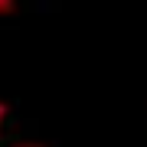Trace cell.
<instances>
[{"instance_id": "2", "label": "cell", "mask_w": 147, "mask_h": 147, "mask_svg": "<svg viewBox=\"0 0 147 147\" xmlns=\"http://www.w3.org/2000/svg\"><path fill=\"white\" fill-rule=\"evenodd\" d=\"M13 147H46V144H36V141H23V144H13Z\"/></svg>"}, {"instance_id": "1", "label": "cell", "mask_w": 147, "mask_h": 147, "mask_svg": "<svg viewBox=\"0 0 147 147\" xmlns=\"http://www.w3.org/2000/svg\"><path fill=\"white\" fill-rule=\"evenodd\" d=\"M13 10V0H0V13H10Z\"/></svg>"}, {"instance_id": "3", "label": "cell", "mask_w": 147, "mask_h": 147, "mask_svg": "<svg viewBox=\"0 0 147 147\" xmlns=\"http://www.w3.org/2000/svg\"><path fill=\"white\" fill-rule=\"evenodd\" d=\"M3 121H7V105L0 101V127H3Z\"/></svg>"}]
</instances>
